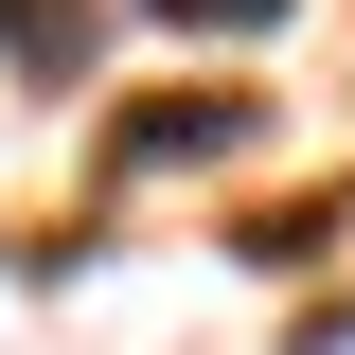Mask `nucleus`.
<instances>
[{"instance_id":"nucleus-1","label":"nucleus","mask_w":355,"mask_h":355,"mask_svg":"<svg viewBox=\"0 0 355 355\" xmlns=\"http://www.w3.org/2000/svg\"><path fill=\"white\" fill-rule=\"evenodd\" d=\"M214 142H249V89H196V107H142V125L107 142V178H142V160H214Z\"/></svg>"},{"instance_id":"nucleus-2","label":"nucleus","mask_w":355,"mask_h":355,"mask_svg":"<svg viewBox=\"0 0 355 355\" xmlns=\"http://www.w3.org/2000/svg\"><path fill=\"white\" fill-rule=\"evenodd\" d=\"M178 36H266V18H284V0H160Z\"/></svg>"}]
</instances>
